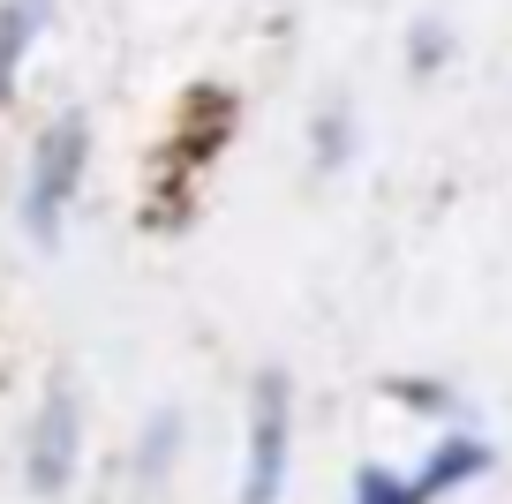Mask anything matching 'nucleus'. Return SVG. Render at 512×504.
<instances>
[{
  "label": "nucleus",
  "mask_w": 512,
  "mask_h": 504,
  "mask_svg": "<svg viewBox=\"0 0 512 504\" xmlns=\"http://www.w3.org/2000/svg\"><path fill=\"white\" fill-rule=\"evenodd\" d=\"M482 467H490V444H482V437H445V444H437V452H430V467L415 474V497L430 504V497H445V489L475 482Z\"/></svg>",
  "instance_id": "20e7f679"
},
{
  "label": "nucleus",
  "mask_w": 512,
  "mask_h": 504,
  "mask_svg": "<svg viewBox=\"0 0 512 504\" xmlns=\"http://www.w3.org/2000/svg\"><path fill=\"white\" fill-rule=\"evenodd\" d=\"M415 61H422V68H430V61H445V31H437V23L415 38Z\"/></svg>",
  "instance_id": "1a4fd4ad"
},
{
  "label": "nucleus",
  "mask_w": 512,
  "mask_h": 504,
  "mask_svg": "<svg viewBox=\"0 0 512 504\" xmlns=\"http://www.w3.org/2000/svg\"><path fill=\"white\" fill-rule=\"evenodd\" d=\"M166 444H181V422H174V414H151V444H144V474H159V459H166Z\"/></svg>",
  "instance_id": "0eeeda50"
},
{
  "label": "nucleus",
  "mask_w": 512,
  "mask_h": 504,
  "mask_svg": "<svg viewBox=\"0 0 512 504\" xmlns=\"http://www.w3.org/2000/svg\"><path fill=\"white\" fill-rule=\"evenodd\" d=\"M287 437H294V407H287V377L264 369L249 399V467H241V504H279L287 482Z\"/></svg>",
  "instance_id": "f03ea898"
},
{
  "label": "nucleus",
  "mask_w": 512,
  "mask_h": 504,
  "mask_svg": "<svg viewBox=\"0 0 512 504\" xmlns=\"http://www.w3.org/2000/svg\"><path fill=\"white\" fill-rule=\"evenodd\" d=\"M354 504H422V497H415V482H400V474L362 467L354 474Z\"/></svg>",
  "instance_id": "423d86ee"
},
{
  "label": "nucleus",
  "mask_w": 512,
  "mask_h": 504,
  "mask_svg": "<svg viewBox=\"0 0 512 504\" xmlns=\"http://www.w3.org/2000/svg\"><path fill=\"white\" fill-rule=\"evenodd\" d=\"M38 23H46V0H8V8H0V98L16 91V68H23V53H31Z\"/></svg>",
  "instance_id": "39448f33"
},
{
  "label": "nucleus",
  "mask_w": 512,
  "mask_h": 504,
  "mask_svg": "<svg viewBox=\"0 0 512 504\" xmlns=\"http://www.w3.org/2000/svg\"><path fill=\"white\" fill-rule=\"evenodd\" d=\"M400 399H415V407H430V414H437V407H452V399L437 392V384H400Z\"/></svg>",
  "instance_id": "9d476101"
},
{
  "label": "nucleus",
  "mask_w": 512,
  "mask_h": 504,
  "mask_svg": "<svg viewBox=\"0 0 512 504\" xmlns=\"http://www.w3.org/2000/svg\"><path fill=\"white\" fill-rule=\"evenodd\" d=\"M68 474H76V392H46L38 429H31V489L61 497Z\"/></svg>",
  "instance_id": "7ed1b4c3"
},
{
  "label": "nucleus",
  "mask_w": 512,
  "mask_h": 504,
  "mask_svg": "<svg viewBox=\"0 0 512 504\" xmlns=\"http://www.w3.org/2000/svg\"><path fill=\"white\" fill-rule=\"evenodd\" d=\"M317 166H339V151H347V121H339V113H324V121H317Z\"/></svg>",
  "instance_id": "6e6552de"
},
{
  "label": "nucleus",
  "mask_w": 512,
  "mask_h": 504,
  "mask_svg": "<svg viewBox=\"0 0 512 504\" xmlns=\"http://www.w3.org/2000/svg\"><path fill=\"white\" fill-rule=\"evenodd\" d=\"M83 158H91V128H83V113H61V121L38 136L31 181H23V226H31L38 249L61 234V211H68V196H76V181H83Z\"/></svg>",
  "instance_id": "f257e3e1"
}]
</instances>
